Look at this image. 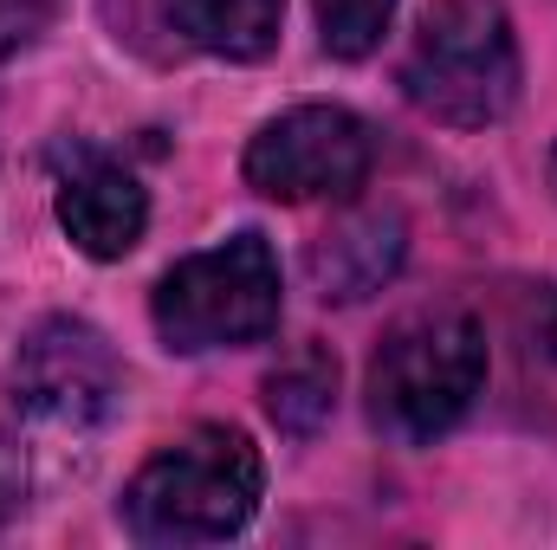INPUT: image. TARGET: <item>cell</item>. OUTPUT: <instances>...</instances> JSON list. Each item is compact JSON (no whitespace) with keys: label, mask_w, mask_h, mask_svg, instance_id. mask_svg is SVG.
I'll return each instance as SVG.
<instances>
[{"label":"cell","mask_w":557,"mask_h":550,"mask_svg":"<svg viewBox=\"0 0 557 550\" xmlns=\"http://www.w3.org/2000/svg\"><path fill=\"white\" fill-rule=\"evenodd\" d=\"M156 20L195 52L253 65V59H267L278 46L285 0H156Z\"/></svg>","instance_id":"obj_9"},{"label":"cell","mask_w":557,"mask_h":550,"mask_svg":"<svg viewBox=\"0 0 557 550\" xmlns=\"http://www.w3.org/2000/svg\"><path fill=\"white\" fill-rule=\"evenodd\" d=\"M52 20H59V0H0V65L20 59Z\"/></svg>","instance_id":"obj_12"},{"label":"cell","mask_w":557,"mask_h":550,"mask_svg":"<svg viewBox=\"0 0 557 550\" xmlns=\"http://www.w3.org/2000/svg\"><path fill=\"white\" fill-rule=\"evenodd\" d=\"M59 227L85 260H124L143 240V227H149V188L124 162L85 155L59 182Z\"/></svg>","instance_id":"obj_7"},{"label":"cell","mask_w":557,"mask_h":550,"mask_svg":"<svg viewBox=\"0 0 557 550\" xmlns=\"http://www.w3.org/2000/svg\"><path fill=\"white\" fill-rule=\"evenodd\" d=\"M545 350L557 357V291H552V311H545Z\"/></svg>","instance_id":"obj_14"},{"label":"cell","mask_w":557,"mask_h":550,"mask_svg":"<svg viewBox=\"0 0 557 550\" xmlns=\"http://www.w3.org/2000/svg\"><path fill=\"white\" fill-rule=\"evenodd\" d=\"M403 253H409L403 214L396 208H363L311 247V285H318L324 304H357V298H370L396 278Z\"/></svg>","instance_id":"obj_8"},{"label":"cell","mask_w":557,"mask_h":550,"mask_svg":"<svg viewBox=\"0 0 557 550\" xmlns=\"http://www.w3.org/2000/svg\"><path fill=\"white\" fill-rule=\"evenodd\" d=\"M552 188H557V149H552Z\"/></svg>","instance_id":"obj_15"},{"label":"cell","mask_w":557,"mask_h":550,"mask_svg":"<svg viewBox=\"0 0 557 550\" xmlns=\"http://www.w3.org/2000/svg\"><path fill=\"white\" fill-rule=\"evenodd\" d=\"M337 409V357L324 343L285 357L273 376H267V414H273L285 434H318Z\"/></svg>","instance_id":"obj_10"},{"label":"cell","mask_w":557,"mask_h":550,"mask_svg":"<svg viewBox=\"0 0 557 550\" xmlns=\"http://www.w3.org/2000/svg\"><path fill=\"white\" fill-rule=\"evenodd\" d=\"M480 389H486V330L467 311L434 304L383 337L370 363V421L403 447H428L454 421H467Z\"/></svg>","instance_id":"obj_3"},{"label":"cell","mask_w":557,"mask_h":550,"mask_svg":"<svg viewBox=\"0 0 557 550\" xmlns=\"http://www.w3.org/2000/svg\"><path fill=\"white\" fill-rule=\"evenodd\" d=\"M13 396L52 434H98L124 409V363L85 317H46L13 350Z\"/></svg>","instance_id":"obj_5"},{"label":"cell","mask_w":557,"mask_h":550,"mask_svg":"<svg viewBox=\"0 0 557 550\" xmlns=\"http://www.w3.org/2000/svg\"><path fill=\"white\" fill-rule=\"evenodd\" d=\"M403 98L447 130H486L519 98V39L506 0H434L421 13Z\"/></svg>","instance_id":"obj_2"},{"label":"cell","mask_w":557,"mask_h":550,"mask_svg":"<svg viewBox=\"0 0 557 550\" xmlns=\"http://www.w3.org/2000/svg\"><path fill=\"white\" fill-rule=\"evenodd\" d=\"M278 253L260 234H234L208 253H188L182 266L156 278L149 317L156 337L182 357L201 350H240V343H267L278 330Z\"/></svg>","instance_id":"obj_4"},{"label":"cell","mask_w":557,"mask_h":550,"mask_svg":"<svg viewBox=\"0 0 557 550\" xmlns=\"http://www.w3.org/2000/svg\"><path fill=\"white\" fill-rule=\"evenodd\" d=\"M26 505V453L13 447V434H0V532L20 518Z\"/></svg>","instance_id":"obj_13"},{"label":"cell","mask_w":557,"mask_h":550,"mask_svg":"<svg viewBox=\"0 0 557 550\" xmlns=\"http://www.w3.org/2000/svg\"><path fill=\"white\" fill-rule=\"evenodd\" d=\"M267 492V460L247 427L201 421L156 447L124 486V532L137 545H221L253 525Z\"/></svg>","instance_id":"obj_1"},{"label":"cell","mask_w":557,"mask_h":550,"mask_svg":"<svg viewBox=\"0 0 557 550\" xmlns=\"http://www.w3.org/2000/svg\"><path fill=\"white\" fill-rule=\"evenodd\" d=\"M370 162H376V137L357 111L298 104L260 124L240 168L247 188H260L267 201H350L370 182Z\"/></svg>","instance_id":"obj_6"},{"label":"cell","mask_w":557,"mask_h":550,"mask_svg":"<svg viewBox=\"0 0 557 550\" xmlns=\"http://www.w3.org/2000/svg\"><path fill=\"white\" fill-rule=\"evenodd\" d=\"M331 59H370L396 20V0H311Z\"/></svg>","instance_id":"obj_11"}]
</instances>
